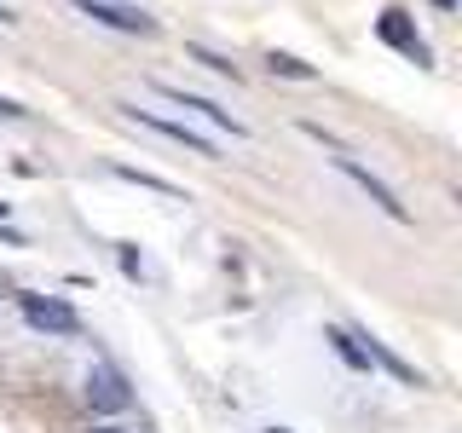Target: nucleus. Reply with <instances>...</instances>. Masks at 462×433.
<instances>
[{
  "label": "nucleus",
  "mask_w": 462,
  "mask_h": 433,
  "mask_svg": "<svg viewBox=\"0 0 462 433\" xmlns=\"http://www.w3.org/2000/svg\"><path fill=\"white\" fill-rule=\"evenodd\" d=\"M18 307H23V324L29 329H47V336H81V318H76V307H64V300L18 295Z\"/></svg>",
  "instance_id": "1"
},
{
  "label": "nucleus",
  "mask_w": 462,
  "mask_h": 433,
  "mask_svg": "<svg viewBox=\"0 0 462 433\" xmlns=\"http://www.w3.org/2000/svg\"><path fill=\"white\" fill-rule=\"evenodd\" d=\"M87 404H93L98 416L127 410V404H134V393H127V375L116 370V364H93V370H87Z\"/></svg>",
  "instance_id": "2"
},
{
  "label": "nucleus",
  "mask_w": 462,
  "mask_h": 433,
  "mask_svg": "<svg viewBox=\"0 0 462 433\" xmlns=\"http://www.w3.org/2000/svg\"><path fill=\"white\" fill-rule=\"evenodd\" d=\"M122 115H127V122H139V127H156L162 139H173V144H185V151H197V156H208V162H214V139H202L191 122H173V115L139 110V105H122Z\"/></svg>",
  "instance_id": "3"
},
{
  "label": "nucleus",
  "mask_w": 462,
  "mask_h": 433,
  "mask_svg": "<svg viewBox=\"0 0 462 433\" xmlns=\"http://www.w3.org/2000/svg\"><path fill=\"white\" fill-rule=\"evenodd\" d=\"M76 6H81L93 23H105V29H122V35H156V18H151V12H139V6H122V0H76Z\"/></svg>",
  "instance_id": "4"
},
{
  "label": "nucleus",
  "mask_w": 462,
  "mask_h": 433,
  "mask_svg": "<svg viewBox=\"0 0 462 433\" xmlns=\"http://www.w3.org/2000/svg\"><path fill=\"white\" fill-rule=\"evenodd\" d=\"M336 168H341L346 180H353L358 191H365V197L375 202V208L387 214V220H411V208H404V202H399V191H393V185H387V180H375V173H370L365 162H353V156H336Z\"/></svg>",
  "instance_id": "5"
},
{
  "label": "nucleus",
  "mask_w": 462,
  "mask_h": 433,
  "mask_svg": "<svg viewBox=\"0 0 462 433\" xmlns=\"http://www.w3.org/2000/svg\"><path fill=\"white\" fill-rule=\"evenodd\" d=\"M156 93H162L168 105H180V110H197L202 122H214V127H220V134H231V139H243V134H249V127H243L231 110H220L214 98H197V93H185V87H168V81H156Z\"/></svg>",
  "instance_id": "6"
},
{
  "label": "nucleus",
  "mask_w": 462,
  "mask_h": 433,
  "mask_svg": "<svg viewBox=\"0 0 462 433\" xmlns=\"http://www.w3.org/2000/svg\"><path fill=\"white\" fill-rule=\"evenodd\" d=\"M375 35H382L387 47H399L404 58H411V64H428V41H422V35L411 29V18H404V12H382V23H375Z\"/></svg>",
  "instance_id": "7"
},
{
  "label": "nucleus",
  "mask_w": 462,
  "mask_h": 433,
  "mask_svg": "<svg viewBox=\"0 0 462 433\" xmlns=\"http://www.w3.org/2000/svg\"><path fill=\"white\" fill-rule=\"evenodd\" d=\"M358 346H365V358H375V364H387V370H393L404 387H422V375H416L411 364H404V358H399V353H393L387 341H375V336H358Z\"/></svg>",
  "instance_id": "8"
},
{
  "label": "nucleus",
  "mask_w": 462,
  "mask_h": 433,
  "mask_svg": "<svg viewBox=\"0 0 462 433\" xmlns=\"http://www.w3.org/2000/svg\"><path fill=\"white\" fill-rule=\"evenodd\" d=\"M266 69H272V76H289V81H318V69H312V64H300L295 52H272V58H266Z\"/></svg>",
  "instance_id": "9"
},
{
  "label": "nucleus",
  "mask_w": 462,
  "mask_h": 433,
  "mask_svg": "<svg viewBox=\"0 0 462 433\" xmlns=\"http://www.w3.org/2000/svg\"><path fill=\"white\" fill-rule=\"evenodd\" d=\"M116 173H122V180H134V185H144V191H162V197H180V185H168L162 173H144V168H127V162H116Z\"/></svg>",
  "instance_id": "10"
},
{
  "label": "nucleus",
  "mask_w": 462,
  "mask_h": 433,
  "mask_svg": "<svg viewBox=\"0 0 462 433\" xmlns=\"http://www.w3.org/2000/svg\"><path fill=\"white\" fill-rule=\"evenodd\" d=\"M324 341H336V353L346 358V364H358V370H370V358H365V346H358V336L353 329H329Z\"/></svg>",
  "instance_id": "11"
},
{
  "label": "nucleus",
  "mask_w": 462,
  "mask_h": 433,
  "mask_svg": "<svg viewBox=\"0 0 462 433\" xmlns=\"http://www.w3.org/2000/svg\"><path fill=\"white\" fill-rule=\"evenodd\" d=\"M185 52H191V58H197L202 69H214V76H231V81H237V64H231V58H220V52H208V47H185Z\"/></svg>",
  "instance_id": "12"
},
{
  "label": "nucleus",
  "mask_w": 462,
  "mask_h": 433,
  "mask_svg": "<svg viewBox=\"0 0 462 433\" xmlns=\"http://www.w3.org/2000/svg\"><path fill=\"white\" fill-rule=\"evenodd\" d=\"M23 115H29V110L18 105V98H0V122H23Z\"/></svg>",
  "instance_id": "13"
},
{
  "label": "nucleus",
  "mask_w": 462,
  "mask_h": 433,
  "mask_svg": "<svg viewBox=\"0 0 462 433\" xmlns=\"http://www.w3.org/2000/svg\"><path fill=\"white\" fill-rule=\"evenodd\" d=\"M93 433H134V428H122V422H105V428H93Z\"/></svg>",
  "instance_id": "14"
},
{
  "label": "nucleus",
  "mask_w": 462,
  "mask_h": 433,
  "mask_svg": "<svg viewBox=\"0 0 462 433\" xmlns=\"http://www.w3.org/2000/svg\"><path fill=\"white\" fill-rule=\"evenodd\" d=\"M0 23H18V12H12V6H0Z\"/></svg>",
  "instance_id": "15"
},
{
  "label": "nucleus",
  "mask_w": 462,
  "mask_h": 433,
  "mask_svg": "<svg viewBox=\"0 0 462 433\" xmlns=\"http://www.w3.org/2000/svg\"><path fill=\"white\" fill-rule=\"evenodd\" d=\"M0 220H6V202H0Z\"/></svg>",
  "instance_id": "16"
}]
</instances>
